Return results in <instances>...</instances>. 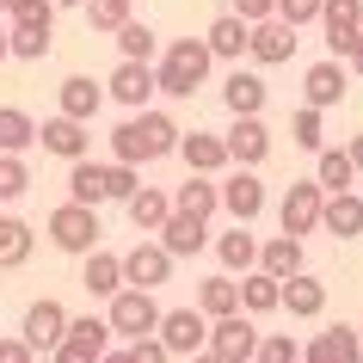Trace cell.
Wrapping results in <instances>:
<instances>
[{
  "mask_svg": "<svg viewBox=\"0 0 363 363\" xmlns=\"http://www.w3.org/2000/svg\"><path fill=\"white\" fill-rule=\"evenodd\" d=\"M99 105H105V86H99L93 74H68V80L56 86V111L74 117V123H93Z\"/></svg>",
  "mask_w": 363,
  "mask_h": 363,
  "instance_id": "cell-17",
  "label": "cell"
},
{
  "mask_svg": "<svg viewBox=\"0 0 363 363\" xmlns=\"http://www.w3.org/2000/svg\"><path fill=\"white\" fill-rule=\"evenodd\" d=\"M259 68H277V62H289L296 56V25H284V19H265V25H252V50H247Z\"/></svg>",
  "mask_w": 363,
  "mask_h": 363,
  "instance_id": "cell-21",
  "label": "cell"
},
{
  "mask_svg": "<svg viewBox=\"0 0 363 363\" xmlns=\"http://www.w3.org/2000/svg\"><path fill=\"white\" fill-rule=\"evenodd\" d=\"M160 93V74H154V62H117L111 80H105V99L117 105H130V111H148V99Z\"/></svg>",
  "mask_w": 363,
  "mask_h": 363,
  "instance_id": "cell-8",
  "label": "cell"
},
{
  "mask_svg": "<svg viewBox=\"0 0 363 363\" xmlns=\"http://www.w3.org/2000/svg\"><path fill=\"white\" fill-rule=\"evenodd\" d=\"M234 19L265 25V19H277V0H234Z\"/></svg>",
  "mask_w": 363,
  "mask_h": 363,
  "instance_id": "cell-45",
  "label": "cell"
},
{
  "mask_svg": "<svg viewBox=\"0 0 363 363\" xmlns=\"http://www.w3.org/2000/svg\"><path fill=\"white\" fill-rule=\"evenodd\" d=\"M289 142L308 148V154H320V148H326V117L314 111V105H302V111L289 117Z\"/></svg>",
  "mask_w": 363,
  "mask_h": 363,
  "instance_id": "cell-37",
  "label": "cell"
},
{
  "mask_svg": "<svg viewBox=\"0 0 363 363\" xmlns=\"http://www.w3.org/2000/svg\"><path fill=\"white\" fill-rule=\"evenodd\" d=\"M277 308H284V284L277 277H265V271L240 277V314H277Z\"/></svg>",
  "mask_w": 363,
  "mask_h": 363,
  "instance_id": "cell-34",
  "label": "cell"
},
{
  "mask_svg": "<svg viewBox=\"0 0 363 363\" xmlns=\"http://www.w3.org/2000/svg\"><path fill=\"white\" fill-rule=\"evenodd\" d=\"M130 357H135V363H172V351H167L160 339H135V345H130Z\"/></svg>",
  "mask_w": 363,
  "mask_h": 363,
  "instance_id": "cell-46",
  "label": "cell"
},
{
  "mask_svg": "<svg viewBox=\"0 0 363 363\" xmlns=\"http://www.w3.org/2000/svg\"><path fill=\"white\" fill-rule=\"evenodd\" d=\"M320 25H326V50H333V62H345L351 50H357V38H363V0H326Z\"/></svg>",
  "mask_w": 363,
  "mask_h": 363,
  "instance_id": "cell-12",
  "label": "cell"
},
{
  "mask_svg": "<svg viewBox=\"0 0 363 363\" xmlns=\"http://www.w3.org/2000/svg\"><path fill=\"white\" fill-rule=\"evenodd\" d=\"M56 43V25H6V50L19 62H43Z\"/></svg>",
  "mask_w": 363,
  "mask_h": 363,
  "instance_id": "cell-35",
  "label": "cell"
},
{
  "mask_svg": "<svg viewBox=\"0 0 363 363\" xmlns=\"http://www.w3.org/2000/svg\"><path fill=\"white\" fill-rule=\"evenodd\" d=\"M31 142H38L31 111H19V105H0V154H25Z\"/></svg>",
  "mask_w": 363,
  "mask_h": 363,
  "instance_id": "cell-36",
  "label": "cell"
},
{
  "mask_svg": "<svg viewBox=\"0 0 363 363\" xmlns=\"http://www.w3.org/2000/svg\"><path fill=\"white\" fill-rule=\"evenodd\" d=\"M86 25H93V31H123V25H130V0H86Z\"/></svg>",
  "mask_w": 363,
  "mask_h": 363,
  "instance_id": "cell-40",
  "label": "cell"
},
{
  "mask_svg": "<svg viewBox=\"0 0 363 363\" xmlns=\"http://www.w3.org/2000/svg\"><path fill=\"white\" fill-rule=\"evenodd\" d=\"M179 154H185V167H191L197 179H210V172L228 167V142H222V135H210V130H191L185 142H179Z\"/></svg>",
  "mask_w": 363,
  "mask_h": 363,
  "instance_id": "cell-24",
  "label": "cell"
},
{
  "mask_svg": "<svg viewBox=\"0 0 363 363\" xmlns=\"http://www.w3.org/2000/svg\"><path fill=\"white\" fill-rule=\"evenodd\" d=\"M80 289H86V296H99V302H111V296H123V252H105L99 247L93 259H86V271H80Z\"/></svg>",
  "mask_w": 363,
  "mask_h": 363,
  "instance_id": "cell-20",
  "label": "cell"
},
{
  "mask_svg": "<svg viewBox=\"0 0 363 363\" xmlns=\"http://www.w3.org/2000/svg\"><path fill=\"white\" fill-rule=\"evenodd\" d=\"M210 43L203 38H172L167 43V56H160V68H154V74H160V93L167 99H191L197 86H203V80H210Z\"/></svg>",
  "mask_w": 363,
  "mask_h": 363,
  "instance_id": "cell-2",
  "label": "cell"
},
{
  "mask_svg": "<svg viewBox=\"0 0 363 363\" xmlns=\"http://www.w3.org/2000/svg\"><path fill=\"white\" fill-rule=\"evenodd\" d=\"M154 50H160V38H154L142 19H130L123 31H117V56L123 62H154Z\"/></svg>",
  "mask_w": 363,
  "mask_h": 363,
  "instance_id": "cell-38",
  "label": "cell"
},
{
  "mask_svg": "<svg viewBox=\"0 0 363 363\" xmlns=\"http://www.w3.org/2000/svg\"><path fill=\"white\" fill-rule=\"evenodd\" d=\"M320 216H326V191L314 179H296L284 191V203H277V222H284V234H296V240L320 228Z\"/></svg>",
  "mask_w": 363,
  "mask_h": 363,
  "instance_id": "cell-5",
  "label": "cell"
},
{
  "mask_svg": "<svg viewBox=\"0 0 363 363\" xmlns=\"http://www.w3.org/2000/svg\"><path fill=\"white\" fill-rule=\"evenodd\" d=\"M19 6H31V0H0V13H6V19H13V13H19Z\"/></svg>",
  "mask_w": 363,
  "mask_h": 363,
  "instance_id": "cell-51",
  "label": "cell"
},
{
  "mask_svg": "<svg viewBox=\"0 0 363 363\" xmlns=\"http://www.w3.org/2000/svg\"><path fill=\"white\" fill-rule=\"evenodd\" d=\"M197 314H203V320L240 314V284H234V277H203V284H197Z\"/></svg>",
  "mask_w": 363,
  "mask_h": 363,
  "instance_id": "cell-31",
  "label": "cell"
},
{
  "mask_svg": "<svg viewBox=\"0 0 363 363\" xmlns=\"http://www.w3.org/2000/svg\"><path fill=\"white\" fill-rule=\"evenodd\" d=\"M160 247H167L172 259H191V252L210 247V222H197V216H179V210H172V222L160 228Z\"/></svg>",
  "mask_w": 363,
  "mask_h": 363,
  "instance_id": "cell-27",
  "label": "cell"
},
{
  "mask_svg": "<svg viewBox=\"0 0 363 363\" xmlns=\"http://www.w3.org/2000/svg\"><path fill=\"white\" fill-rule=\"evenodd\" d=\"M284 314H289V320H320V314H326V284H320V277H308V271H302V277H289V284H284Z\"/></svg>",
  "mask_w": 363,
  "mask_h": 363,
  "instance_id": "cell-25",
  "label": "cell"
},
{
  "mask_svg": "<svg viewBox=\"0 0 363 363\" xmlns=\"http://www.w3.org/2000/svg\"><path fill=\"white\" fill-rule=\"evenodd\" d=\"M326 13V0H277V19L284 25H314Z\"/></svg>",
  "mask_w": 363,
  "mask_h": 363,
  "instance_id": "cell-43",
  "label": "cell"
},
{
  "mask_svg": "<svg viewBox=\"0 0 363 363\" xmlns=\"http://www.w3.org/2000/svg\"><path fill=\"white\" fill-rule=\"evenodd\" d=\"M259 326H252V314H228V320H210V351L222 363H259Z\"/></svg>",
  "mask_w": 363,
  "mask_h": 363,
  "instance_id": "cell-7",
  "label": "cell"
},
{
  "mask_svg": "<svg viewBox=\"0 0 363 363\" xmlns=\"http://www.w3.org/2000/svg\"><path fill=\"white\" fill-rule=\"evenodd\" d=\"M38 142H43V154H56V160H68V167H74V160H86V142H93V135H86V123H74V117H50V123H38Z\"/></svg>",
  "mask_w": 363,
  "mask_h": 363,
  "instance_id": "cell-14",
  "label": "cell"
},
{
  "mask_svg": "<svg viewBox=\"0 0 363 363\" xmlns=\"http://www.w3.org/2000/svg\"><path fill=\"white\" fill-rule=\"evenodd\" d=\"M0 56H13V50H6V31H0Z\"/></svg>",
  "mask_w": 363,
  "mask_h": 363,
  "instance_id": "cell-54",
  "label": "cell"
},
{
  "mask_svg": "<svg viewBox=\"0 0 363 363\" xmlns=\"http://www.w3.org/2000/svg\"><path fill=\"white\" fill-rule=\"evenodd\" d=\"M172 210L179 216H197V222H210L216 210H222V185H216V179H185V185H179V191H172Z\"/></svg>",
  "mask_w": 363,
  "mask_h": 363,
  "instance_id": "cell-28",
  "label": "cell"
},
{
  "mask_svg": "<svg viewBox=\"0 0 363 363\" xmlns=\"http://www.w3.org/2000/svg\"><path fill=\"white\" fill-rule=\"evenodd\" d=\"M105 363H135V357H130V345H123V351H105Z\"/></svg>",
  "mask_w": 363,
  "mask_h": 363,
  "instance_id": "cell-50",
  "label": "cell"
},
{
  "mask_svg": "<svg viewBox=\"0 0 363 363\" xmlns=\"http://www.w3.org/2000/svg\"><path fill=\"white\" fill-rule=\"evenodd\" d=\"M222 210H228L240 228H252V222L265 216V179H259V172H247V167L228 172V179H222Z\"/></svg>",
  "mask_w": 363,
  "mask_h": 363,
  "instance_id": "cell-11",
  "label": "cell"
},
{
  "mask_svg": "<svg viewBox=\"0 0 363 363\" xmlns=\"http://www.w3.org/2000/svg\"><path fill=\"white\" fill-rule=\"evenodd\" d=\"M68 203H86V210L111 203V167H99V160H74V167H68Z\"/></svg>",
  "mask_w": 363,
  "mask_h": 363,
  "instance_id": "cell-19",
  "label": "cell"
},
{
  "mask_svg": "<svg viewBox=\"0 0 363 363\" xmlns=\"http://www.w3.org/2000/svg\"><path fill=\"white\" fill-rule=\"evenodd\" d=\"M123 210H130V228H135V234H160V228L172 222V197H167V191H154V185H142V191H135Z\"/></svg>",
  "mask_w": 363,
  "mask_h": 363,
  "instance_id": "cell-26",
  "label": "cell"
},
{
  "mask_svg": "<svg viewBox=\"0 0 363 363\" xmlns=\"http://www.w3.org/2000/svg\"><path fill=\"white\" fill-rule=\"evenodd\" d=\"M203 43H210L216 62H240L252 50V25L234 19V13H222V19H210V31H203Z\"/></svg>",
  "mask_w": 363,
  "mask_h": 363,
  "instance_id": "cell-22",
  "label": "cell"
},
{
  "mask_svg": "<svg viewBox=\"0 0 363 363\" xmlns=\"http://www.w3.org/2000/svg\"><path fill=\"white\" fill-rule=\"evenodd\" d=\"M31 191V167H25V154H0V203H13V197Z\"/></svg>",
  "mask_w": 363,
  "mask_h": 363,
  "instance_id": "cell-39",
  "label": "cell"
},
{
  "mask_svg": "<svg viewBox=\"0 0 363 363\" xmlns=\"http://www.w3.org/2000/svg\"><path fill=\"white\" fill-rule=\"evenodd\" d=\"M302 363H363L357 326H326V333H314L308 351H302Z\"/></svg>",
  "mask_w": 363,
  "mask_h": 363,
  "instance_id": "cell-16",
  "label": "cell"
},
{
  "mask_svg": "<svg viewBox=\"0 0 363 363\" xmlns=\"http://www.w3.org/2000/svg\"><path fill=\"white\" fill-rule=\"evenodd\" d=\"M259 363H302V351H296V339H289V333H265Z\"/></svg>",
  "mask_w": 363,
  "mask_h": 363,
  "instance_id": "cell-42",
  "label": "cell"
},
{
  "mask_svg": "<svg viewBox=\"0 0 363 363\" xmlns=\"http://www.w3.org/2000/svg\"><path fill=\"white\" fill-rule=\"evenodd\" d=\"M179 142H185V130H179L167 111H130V117L111 130V154L123 160V167L167 160V154H179Z\"/></svg>",
  "mask_w": 363,
  "mask_h": 363,
  "instance_id": "cell-1",
  "label": "cell"
},
{
  "mask_svg": "<svg viewBox=\"0 0 363 363\" xmlns=\"http://www.w3.org/2000/svg\"><path fill=\"white\" fill-rule=\"evenodd\" d=\"M345 86H351V68H345V62H314V68H308L302 74V99L308 105H314V111H326V105H339L345 99Z\"/></svg>",
  "mask_w": 363,
  "mask_h": 363,
  "instance_id": "cell-15",
  "label": "cell"
},
{
  "mask_svg": "<svg viewBox=\"0 0 363 363\" xmlns=\"http://www.w3.org/2000/svg\"><path fill=\"white\" fill-rule=\"evenodd\" d=\"M160 314L167 308L154 302V289H123V296H111L105 302V320H111V333H123V339H154L160 333Z\"/></svg>",
  "mask_w": 363,
  "mask_h": 363,
  "instance_id": "cell-4",
  "label": "cell"
},
{
  "mask_svg": "<svg viewBox=\"0 0 363 363\" xmlns=\"http://www.w3.org/2000/svg\"><path fill=\"white\" fill-rule=\"evenodd\" d=\"M50 6H86V0H50Z\"/></svg>",
  "mask_w": 363,
  "mask_h": 363,
  "instance_id": "cell-53",
  "label": "cell"
},
{
  "mask_svg": "<svg viewBox=\"0 0 363 363\" xmlns=\"http://www.w3.org/2000/svg\"><path fill=\"white\" fill-rule=\"evenodd\" d=\"M259 271H265V277H277V284L302 277V240H296V234H271L265 247H259Z\"/></svg>",
  "mask_w": 363,
  "mask_h": 363,
  "instance_id": "cell-23",
  "label": "cell"
},
{
  "mask_svg": "<svg viewBox=\"0 0 363 363\" xmlns=\"http://www.w3.org/2000/svg\"><path fill=\"white\" fill-rule=\"evenodd\" d=\"M172 277V252L160 247V240H135L130 252H123V284L130 289H160Z\"/></svg>",
  "mask_w": 363,
  "mask_h": 363,
  "instance_id": "cell-10",
  "label": "cell"
},
{
  "mask_svg": "<svg viewBox=\"0 0 363 363\" xmlns=\"http://www.w3.org/2000/svg\"><path fill=\"white\" fill-rule=\"evenodd\" d=\"M345 68H351V74H363V38H357V50L345 56Z\"/></svg>",
  "mask_w": 363,
  "mask_h": 363,
  "instance_id": "cell-49",
  "label": "cell"
},
{
  "mask_svg": "<svg viewBox=\"0 0 363 363\" xmlns=\"http://www.w3.org/2000/svg\"><path fill=\"white\" fill-rule=\"evenodd\" d=\"M357 339H363V326H357Z\"/></svg>",
  "mask_w": 363,
  "mask_h": 363,
  "instance_id": "cell-56",
  "label": "cell"
},
{
  "mask_svg": "<svg viewBox=\"0 0 363 363\" xmlns=\"http://www.w3.org/2000/svg\"><path fill=\"white\" fill-rule=\"evenodd\" d=\"M50 363H105V351H93V345H80V339H62L50 351Z\"/></svg>",
  "mask_w": 363,
  "mask_h": 363,
  "instance_id": "cell-44",
  "label": "cell"
},
{
  "mask_svg": "<svg viewBox=\"0 0 363 363\" xmlns=\"http://www.w3.org/2000/svg\"><path fill=\"white\" fill-rule=\"evenodd\" d=\"M259 247H265V240H252L240 222H234L228 234H216V259H222L228 271H240V277H252V271H259Z\"/></svg>",
  "mask_w": 363,
  "mask_h": 363,
  "instance_id": "cell-29",
  "label": "cell"
},
{
  "mask_svg": "<svg viewBox=\"0 0 363 363\" xmlns=\"http://www.w3.org/2000/svg\"><path fill=\"white\" fill-rule=\"evenodd\" d=\"M320 228L333 234V240H357V234H363V197H357V191H339V197H326V216H320Z\"/></svg>",
  "mask_w": 363,
  "mask_h": 363,
  "instance_id": "cell-30",
  "label": "cell"
},
{
  "mask_svg": "<svg viewBox=\"0 0 363 363\" xmlns=\"http://www.w3.org/2000/svg\"><path fill=\"white\" fill-rule=\"evenodd\" d=\"M265 99H271V86L259 80V68H234V74L222 80V105H228L234 117H259Z\"/></svg>",
  "mask_w": 363,
  "mask_h": 363,
  "instance_id": "cell-18",
  "label": "cell"
},
{
  "mask_svg": "<svg viewBox=\"0 0 363 363\" xmlns=\"http://www.w3.org/2000/svg\"><path fill=\"white\" fill-rule=\"evenodd\" d=\"M154 339L167 345L172 357H197V351H210V320H203L197 308H167Z\"/></svg>",
  "mask_w": 363,
  "mask_h": 363,
  "instance_id": "cell-6",
  "label": "cell"
},
{
  "mask_svg": "<svg viewBox=\"0 0 363 363\" xmlns=\"http://www.w3.org/2000/svg\"><path fill=\"white\" fill-rule=\"evenodd\" d=\"M351 179H357V167H351V154H345V148H320V154H314V185H320L326 197L351 191Z\"/></svg>",
  "mask_w": 363,
  "mask_h": 363,
  "instance_id": "cell-32",
  "label": "cell"
},
{
  "mask_svg": "<svg viewBox=\"0 0 363 363\" xmlns=\"http://www.w3.org/2000/svg\"><path fill=\"white\" fill-rule=\"evenodd\" d=\"M191 363H222V357H216V351H197V357Z\"/></svg>",
  "mask_w": 363,
  "mask_h": 363,
  "instance_id": "cell-52",
  "label": "cell"
},
{
  "mask_svg": "<svg viewBox=\"0 0 363 363\" xmlns=\"http://www.w3.org/2000/svg\"><path fill=\"white\" fill-rule=\"evenodd\" d=\"M68 339L93 345V351H111V320L105 314H80V320H68Z\"/></svg>",
  "mask_w": 363,
  "mask_h": 363,
  "instance_id": "cell-41",
  "label": "cell"
},
{
  "mask_svg": "<svg viewBox=\"0 0 363 363\" xmlns=\"http://www.w3.org/2000/svg\"><path fill=\"white\" fill-rule=\"evenodd\" d=\"M0 363H38V351L25 339H0Z\"/></svg>",
  "mask_w": 363,
  "mask_h": 363,
  "instance_id": "cell-47",
  "label": "cell"
},
{
  "mask_svg": "<svg viewBox=\"0 0 363 363\" xmlns=\"http://www.w3.org/2000/svg\"><path fill=\"white\" fill-rule=\"evenodd\" d=\"M228 142V160L234 167H265V154H271V130H265V117H234V130L222 135Z\"/></svg>",
  "mask_w": 363,
  "mask_h": 363,
  "instance_id": "cell-13",
  "label": "cell"
},
{
  "mask_svg": "<svg viewBox=\"0 0 363 363\" xmlns=\"http://www.w3.org/2000/svg\"><path fill=\"white\" fill-rule=\"evenodd\" d=\"M345 154H351V167L363 172V135H351V148H345Z\"/></svg>",
  "mask_w": 363,
  "mask_h": 363,
  "instance_id": "cell-48",
  "label": "cell"
},
{
  "mask_svg": "<svg viewBox=\"0 0 363 363\" xmlns=\"http://www.w3.org/2000/svg\"><path fill=\"white\" fill-rule=\"evenodd\" d=\"M68 320H74V314H68L62 302H50V296H43V302H31V308H25L19 339L31 345V351H56V345L68 339Z\"/></svg>",
  "mask_w": 363,
  "mask_h": 363,
  "instance_id": "cell-9",
  "label": "cell"
},
{
  "mask_svg": "<svg viewBox=\"0 0 363 363\" xmlns=\"http://www.w3.org/2000/svg\"><path fill=\"white\" fill-rule=\"evenodd\" d=\"M31 247H38L31 222H19V216H0V271H19L25 259H31Z\"/></svg>",
  "mask_w": 363,
  "mask_h": 363,
  "instance_id": "cell-33",
  "label": "cell"
},
{
  "mask_svg": "<svg viewBox=\"0 0 363 363\" xmlns=\"http://www.w3.org/2000/svg\"><path fill=\"white\" fill-rule=\"evenodd\" d=\"M0 31H6V13H0Z\"/></svg>",
  "mask_w": 363,
  "mask_h": 363,
  "instance_id": "cell-55",
  "label": "cell"
},
{
  "mask_svg": "<svg viewBox=\"0 0 363 363\" xmlns=\"http://www.w3.org/2000/svg\"><path fill=\"white\" fill-rule=\"evenodd\" d=\"M50 247L56 252H74V259H93L99 252V210H86V203H62V210H50Z\"/></svg>",
  "mask_w": 363,
  "mask_h": 363,
  "instance_id": "cell-3",
  "label": "cell"
}]
</instances>
